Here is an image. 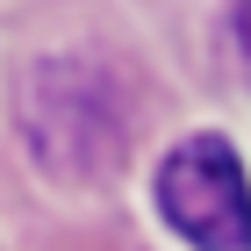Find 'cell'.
<instances>
[{"mask_svg":"<svg viewBox=\"0 0 251 251\" xmlns=\"http://www.w3.org/2000/svg\"><path fill=\"white\" fill-rule=\"evenodd\" d=\"M122 86L94 58H43L22 79V136L58 179H100L122 158Z\"/></svg>","mask_w":251,"mask_h":251,"instance_id":"6da1fadb","label":"cell"},{"mask_svg":"<svg viewBox=\"0 0 251 251\" xmlns=\"http://www.w3.org/2000/svg\"><path fill=\"white\" fill-rule=\"evenodd\" d=\"M158 215L194 251H251V173L237 144L187 136L158 165Z\"/></svg>","mask_w":251,"mask_h":251,"instance_id":"7a4b0ae2","label":"cell"},{"mask_svg":"<svg viewBox=\"0 0 251 251\" xmlns=\"http://www.w3.org/2000/svg\"><path fill=\"white\" fill-rule=\"evenodd\" d=\"M230 29H237V50L251 58V0H237V15H230Z\"/></svg>","mask_w":251,"mask_h":251,"instance_id":"3957f363","label":"cell"}]
</instances>
